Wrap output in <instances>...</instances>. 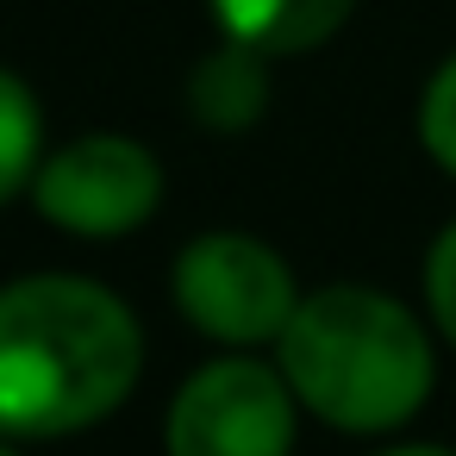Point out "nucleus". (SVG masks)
Wrapping results in <instances>:
<instances>
[{
    "label": "nucleus",
    "mask_w": 456,
    "mask_h": 456,
    "mask_svg": "<svg viewBox=\"0 0 456 456\" xmlns=\"http://www.w3.org/2000/svg\"><path fill=\"white\" fill-rule=\"evenodd\" d=\"M144 331L119 294L82 275L0 288V431L69 437L138 387Z\"/></svg>",
    "instance_id": "f257e3e1"
},
{
    "label": "nucleus",
    "mask_w": 456,
    "mask_h": 456,
    "mask_svg": "<svg viewBox=\"0 0 456 456\" xmlns=\"http://www.w3.org/2000/svg\"><path fill=\"white\" fill-rule=\"evenodd\" d=\"M275 362L306 412L338 431H394L431 394L425 325L375 288H319L275 338Z\"/></svg>",
    "instance_id": "f03ea898"
},
{
    "label": "nucleus",
    "mask_w": 456,
    "mask_h": 456,
    "mask_svg": "<svg viewBox=\"0 0 456 456\" xmlns=\"http://www.w3.org/2000/svg\"><path fill=\"white\" fill-rule=\"evenodd\" d=\"M175 306L188 313L194 331H207L219 344H269L294 319L300 294H294L288 263L269 244H256L244 232H213L182 250Z\"/></svg>",
    "instance_id": "7ed1b4c3"
},
{
    "label": "nucleus",
    "mask_w": 456,
    "mask_h": 456,
    "mask_svg": "<svg viewBox=\"0 0 456 456\" xmlns=\"http://www.w3.org/2000/svg\"><path fill=\"white\" fill-rule=\"evenodd\" d=\"M294 387L263 362H207L169 406V456H288Z\"/></svg>",
    "instance_id": "20e7f679"
},
{
    "label": "nucleus",
    "mask_w": 456,
    "mask_h": 456,
    "mask_svg": "<svg viewBox=\"0 0 456 456\" xmlns=\"http://www.w3.org/2000/svg\"><path fill=\"white\" fill-rule=\"evenodd\" d=\"M32 194L51 225H63L76 238H119L157 213L163 169L144 144L101 132V138H76L57 157H45L32 175Z\"/></svg>",
    "instance_id": "39448f33"
},
{
    "label": "nucleus",
    "mask_w": 456,
    "mask_h": 456,
    "mask_svg": "<svg viewBox=\"0 0 456 456\" xmlns=\"http://www.w3.org/2000/svg\"><path fill=\"white\" fill-rule=\"evenodd\" d=\"M213 13H219L225 38H238L263 57H288V51L325 45L350 20V0H213Z\"/></svg>",
    "instance_id": "423d86ee"
},
{
    "label": "nucleus",
    "mask_w": 456,
    "mask_h": 456,
    "mask_svg": "<svg viewBox=\"0 0 456 456\" xmlns=\"http://www.w3.org/2000/svg\"><path fill=\"white\" fill-rule=\"evenodd\" d=\"M188 107H194V119L213 126V132H244V126H256L263 107H269V69H263V51L225 38V45L188 76Z\"/></svg>",
    "instance_id": "0eeeda50"
},
{
    "label": "nucleus",
    "mask_w": 456,
    "mask_h": 456,
    "mask_svg": "<svg viewBox=\"0 0 456 456\" xmlns=\"http://www.w3.org/2000/svg\"><path fill=\"white\" fill-rule=\"evenodd\" d=\"M38 144H45V113L32 88L13 69H0V200H13L38 175Z\"/></svg>",
    "instance_id": "6e6552de"
},
{
    "label": "nucleus",
    "mask_w": 456,
    "mask_h": 456,
    "mask_svg": "<svg viewBox=\"0 0 456 456\" xmlns=\"http://www.w3.org/2000/svg\"><path fill=\"white\" fill-rule=\"evenodd\" d=\"M419 138H425L431 163L444 175H456V57L431 76V88L419 101Z\"/></svg>",
    "instance_id": "1a4fd4ad"
},
{
    "label": "nucleus",
    "mask_w": 456,
    "mask_h": 456,
    "mask_svg": "<svg viewBox=\"0 0 456 456\" xmlns=\"http://www.w3.org/2000/svg\"><path fill=\"white\" fill-rule=\"evenodd\" d=\"M425 300H431L437 331L456 344V225H444L431 256H425Z\"/></svg>",
    "instance_id": "9d476101"
},
{
    "label": "nucleus",
    "mask_w": 456,
    "mask_h": 456,
    "mask_svg": "<svg viewBox=\"0 0 456 456\" xmlns=\"http://www.w3.org/2000/svg\"><path fill=\"white\" fill-rule=\"evenodd\" d=\"M387 456H450V450H431V444H412V450H387Z\"/></svg>",
    "instance_id": "9b49d317"
},
{
    "label": "nucleus",
    "mask_w": 456,
    "mask_h": 456,
    "mask_svg": "<svg viewBox=\"0 0 456 456\" xmlns=\"http://www.w3.org/2000/svg\"><path fill=\"white\" fill-rule=\"evenodd\" d=\"M0 456H13V450H7V444H0Z\"/></svg>",
    "instance_id": "f8f14e48"
}]
</instances>
